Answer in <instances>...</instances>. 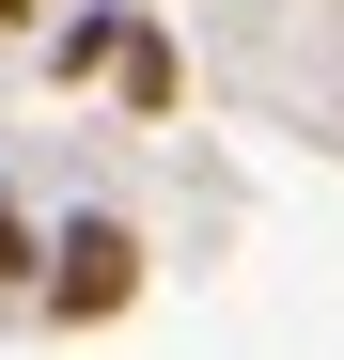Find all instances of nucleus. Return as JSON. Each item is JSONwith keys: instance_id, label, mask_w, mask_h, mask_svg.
<instances>
[{"instance_id": "f257e3e1", "label": "nucleus", "mask_w": 344, "mask_h": 360, "mask_svg": "<svg viewBox=\"0 0 344 360\" xmlns=\"http://www.w3.org/2000/svg\"><path fill=\"white\" fill-rule=\"evenodd\" d=\"M32 314H47V329L141 314V219H126V204H63V219H47V251H32Z\"/></svg>"}, {"instance_id": "f03ea898", "label": "nucleus", "mask_w": 344, "mask_h": 360, "mask_svg": "<svg viewBox=\"0 0 344 360\" xmlns=\"http://www.w3.org/2000/svg\"><path fill=\"white\" fill-rule=\"evenodd\" d=\"M110 94H126L141 126H172V110H188V47H172V16H141V0H126V47H110Z\"/></svg>"}, {"instance_id": "7ed1b4c3", "label": "nucleus", "mask_w": 344, "mask_h": 360, "mask_svg": "<svg viewBox=\"0 0 344 360\" xmlns=\"http://www.w3.org/2000/svg\"><path fill=\"white\" fill-rule=\"evenodd\" d=\"M110 47H126V0H79V16L47 32V79H63V94H94V79H110Z\"/></svg>"}, {"instance_id": "20e7f679", "label": "nucleus", "mask_w": 344, "mask_h": 360, "mask_svg": "<svg viewBox=\"0 0 344 360\" xmlns=\"http://www.w3.org/2000/svg\"><path fill=\"white\" fill-rule=\"evenodd\" d=\"M32 251H47V219L16 204V172H0V297H32Z\"/></svg>"}, {"instance_id": "39448f33", "label": "nucleus", "mask_w": 344, "mask_h": 360, "mask_svg": "<svg viewBox=\"0 0 344 360\" xmlns=\"http://www.w3.org/2000/svg\"><path fill=\"white\" fill-rule=\"evenodd\" d=\"M32 16H47V0H0V32H32Z\"/></svg>"}]
</instances>
